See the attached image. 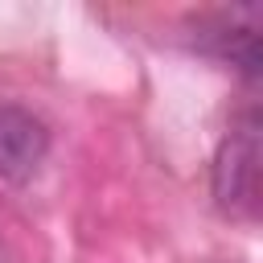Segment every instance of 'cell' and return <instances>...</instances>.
Segmentation results:
<instances>
[{"label": "cell", "instance_id": "6da1fadb", "mask_svg": "<svg viewBox=\"0 0 263 263\" xmlns=\"http://www.w3.org/2000/svg\"><path fill=\"white\" fill-rule=\"evenodd\" d=\"M259 193V127L242 119L214 156V197L226 214H251Z\"/></svg>", "mask_w": 263, "mask_h": 263}, {"label": "cell", "instance_id": "7a4b0ae2", "mask_svg": "<svg viewBox=\"0 0 263 263\" xmlns=\"http://www.w3.org/2000/svg\"><path fill=\"white\" fill-rule=\"evenodd\" d=\"M49 152V132L45 123L16 107L0 103V181H29Z\"/></svg>", "mask_w": 263, "mask_h": 263}, {"label": "cell", "instance_id": "3957f363", "mask_svg": "<svg viewBox=\"0 0 263 263\" xmlns=\"http://www.w3.org/2000/svg\"><path fill=\"white\" fill-rule=\"evenodd\" d=\"M197 41L205 49H214L218 58H230V62H242V70H255V62H259V12L255 8L218 12V16L201 21Z\"/></svg>", "mask_w": 263, "mask_h": 263}]
</instances>
